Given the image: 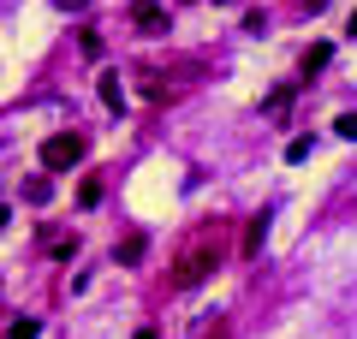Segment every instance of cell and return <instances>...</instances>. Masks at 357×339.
<instances>
[{"label":"cell","instance_id":"10","mask_svg":"<svg viewBox=\"0 0 357 339\" xmlns=\"http://www.w3.org/2000/svg\"><path fill=\"white\" fill-rule=\"evenodd\" d=\"M77 202H84V209H96V202H102V185H96V179H84V185H77Z\"/></svg>","mask_w":357,"mask_h":339},{"label":"cell","instance_id":"14","mask_svg":"<svg viewBox=\"0 0 357 339\" xmlns=\"http://www.w3.org/2000/svg\"><path fill=\"white\" fill-rule=\"evenodd\" d=\"M131 339H161V333H155V327H137V333H131Z\"/></svg>","mask_w":357,"mask_h":339},{"label":"cell","instance_id":"12","mask_svg":"<svg viewBox=\"0 0 357 339\" xmlns=\"http://www.w3.org/2000/svg\"><path fill=\"white\" fill-rule=\"evenodd\" d=\"M286 161H310V137H292V143H286Z\"/></svg>","mask_w":357,"mask_h":339},{"label":"cell","instance_id":"7","mask_svg":"<svg viewBox=\"0 0 357 339\" xmlns=\"http://www.w3.org/2000/svg\"><path fill=\"white\" fill-rule=\"evenodd\" d=\"M6 339H42V322L36 315H18V322L6 327Z\"/></svg>","mask_w":357,"mask_h":339},{"label":"cell","instance_id":"4","mask_svg":"<svg viewBox=\"0 0 357 339\" xmlns=\"http://www.w3.org/2000/svg\"><path fill=\"white\" fill-rule=\"evenodd\" d=\"M96 96H102V107H107V113H126V84H119V72L96 77Z\"/></svg>","mask_w":357,"mask_h":339},{"label":"cell","instance_id":"3","mask_svg":"<svg viewBox=\"0 0 357 339\" xmlns=\"http://www.w3.org/2000/svg\"><path fill=\"white\" fill-rule=\"evenodd\" d=\"M131 24H137L143 36H167V6L161 0H131Z\"/></svg>","mask_w":357,"mask_h":339},{"label":"cell","instance_id":"8","mask_svg":"<svg viewBox=\"0 0 357 339\" xmlns=\"http://www.w3.org/2000/svg\"><path fill=\"white\" fill-rule=\"evenodd\" d=\"M328 60H333V48H328V42H316V48L304 54V72H321V66H328Z\"/></svg>","mask_w":357,"mask_h":339},{"label":"cell","instance_id":"5","mask_svg":"<svg viewBox=\"0 0 357 339\" xmlns=\"http://www.w3.org/2000/svg\"><path fill=\"white\" fill-rule=\"evenodd\" d=\"M268 244V214H250V226H244V256H262Z\"/></svg>","mask_w":357,"mask_h":339},{"label":"cell","instance_id":"11","mask_svg":"<svg viewBox=\"0 0 357 339\" xmlns=\"http://www.w3.org/2000/svg\"><path fill=\"white\" fill-rule=\"evenodd\" d=\"M333 131H340L345 143H357V113H340V119H333Z\"/></svg>","mask_w":357,"mask_h":339},{"label":"cell","instance_id":"13","mask_svg":"<svg viewBox=\"0 0 357 339\" xmlns=\"http://www.w3.org/2000/svg\"><path fill=\"white\" fill-rule=\"evenodd\" d=\"M54 6H60V13H77V6H84V0H54Z\"/></svg>","mask_w":357,"mask_h":339},{"label":"cell","instance_id":"1","mask_svg":"<svg viewBox=\"0 0 357 339\" xmlns=\"http://www.w3.org/2000/svg\"><path fill=\"white\" fill-rule=\"evenodd\" d=\"M220 256H227V226H220V220L197 226L191 239H185V250L173 256V286H178V292L203 286V280H208V274L220 268Z\"/></svg>","mask_w":357,"mask_h":339},{"label":"cell","instance_id":"15","mask_svg":"<svg viewBox=\"0 0 357 339\" xmlns=\"http://www.w3.org/2000/svg\"><path fill=\"white\" fill-rule=\"evenodd\" d=\"M351 30H357V13H351Z\"/></svg>","mask_w":357,"mask_h":339},{"label":"cell","instance_id":"6","mask_svg":"<svg viewBox=\"0 0 357 339\" xmlns=\"http://www.w3.org/2000/svg\"><path fill=\"white\" fill-rule=\"evenodd\" d=\"M143 244H149V239H143V232H131V239H126V244H119V250H114V256H119V262H126V268H131V262H143Z\"/></svg>","mask_w":357,"mask_h":339},{"label":"cell","instance_id":"2","mask_svg":"<svg viewBox=\"0 0 357 339\" xmlns=\"http://www.w3.org/2000/svg\"><path fill=\"white\" fill-rule=\"evenodd\" d=\"M84 161V137L77 131H54V137H42V167L48 173H66V167Z\"/></svg>","mask_w":357,"mask_h":339},{"label":"cell","instance_id":"9","mask_svg":"<svg viewBox=\"0 0 357 339\" xmlns=\"http://www.w3.org/2000/svg\"><path fill=\"white\" fill-rule=\"evenodd\" d=\"M48 197H54L48 179H30V185H24V202H48Z\"/></svg>","mask_w":357,"mask_h":339}]
</instances>
